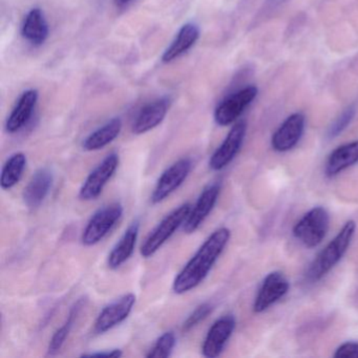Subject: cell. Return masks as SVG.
<instances>
[{
  "label": "cell",
  "mask_w": 358,
  "mask_h": 358,
  "mask_svg": "<svg viewBox=\"0 0 358 358\" xmlns=\"http://www.w3.org/2000/svg\"><path fill=\"white\" fill-rule=\"evenodd\" d=\"M229 238L230 230L228 228L215 230L176 276L173 284L175 293L184 294L198 287L208 275Z\"/></svg>",
  "instance_id": "6da1fadb"
},
{
  "label": "cell",
  "mask_w": 358,
  "mask_h": 358,
  "mask_svg": "<svg viewBox=\"0 0 358 358\" xmlns=\"http://www.w3.org/2000/svg\"><path fill=\"white\" fill-rule=\"evenodd\" d=\"M355 230L356 223L353 220H350L343 225L336 236L324 247V250L320 251V255L312 262L307 274H306L308 280L317 282V280H322L338 264V262L347 252L354 234H355Z\"/></svg>",
  "instance_id": "7a4b0ae2"
},
{
  "label": "cell",
  "mask_w": 358,
  "mask_h": 358,
  "mask_svg": "<svg viewBox=\"0 0 358 358\" xmlns=\"http://www.w3.org/2000/svg\"><path fill=\"white\" fill-rule=\"evenodd\" d=\"M330 217L322 207L308 211L293 227V236L308 248L318 246L328 234Z\"/></svg>",
  "instance_id": "3957f363"
},
{
  "label": "cell",
  "mask_w": 358,
  "mask_h": 358,
  "mask_svg": "<svg viewBox=\"0 0 358 358\" xmlns=\"http://www.w3.org/2000/svg\"><path fill=\"white\" fill-rule=\"evenodd\" d=\"M190 210H192V205L186 203L166 215L142 245V257H150L154 255L179 229V227L184 225Z\"/></svg>",
  "instance_id": "277c9868"
},
{
  "label": "cell",
  "mask_w": 358,
  "mask_h": 358,
  "mask_svg": "<svg viewBox=\"0 0 358 358\" xmlns=\"http://www.w3.org/2000/svg\"><path fill=\"white\" fill-rule=\"evenodd\" d=\"M123 207L119 203L99 209L83 230V241L85 246H93L103 240L122 217Z\"/></svg>",
  "instance_id": "5b68a950"
},
{
  "label": "cell",
  "mask_w": 358,
  "mask_h": 358,
  "mask_svg": "<svg viewBox=\"0 0 358 358\" xmlns=\"http://www.w3.org/2000/svg\"><path fill=\"white\" fill-rule=\"evenodd\" d=\"M259 89L255 85H249L224 99L215 110V121L220 127H227L236 122L241 115L252 103L257 98Z\"/></svg>",
  "instance_id": "8992f818"
},
{
  "label": "cell",
  "mask_w": 358,
  "mask_h": 358,
  "mask_svg": "<svg viewBox=\"0 0 358 358\" xmlns=\"http://www.w3.org/2000/svg\"><path fill=\"white\" fill-rule=\"evenodd\" d=\"M192 161L188 158L181 159L169 167L157 182L156 187L150 196L152 202L154 204H158L166 200L185 182L192 171Z\"/></svg>",
  "instance_id": "52a82bcc"
},
{
  "label": "cell",
  "mask_w": 358,
  "mask_h": 358,
  "mask_svg": "<svg viewBox=\"0 0 358 358\" xmlns=\"http://www.w3.org/2000/svg\"><path fill=\"white\" fill-rule=\"evenodd\" d=\"M119 157L110 154L90 173L79 192V198L83 201L95 200L101 194L108 182L112 179L118 169Z\"/></svg>",
  "instance_id": "ba28073f"
},
{
  "label": "cell",
  "mask_w": 358,
  "mask_h": 358,
  "mask_svg": "<svg viewBox=\"0 0 358 358\" xmlns=\"http://www.w3.org/2000/svg\"><path fill=\"white\" fill-rule=\"evenodd\" d=\"M246 131L247 124L245 121H238L231 127L223 143L213 152L209 160V167L213 171H222L234 161L242 148Z\"/></svg>",
  "instance_id": "9c48e42d"
},
{
  "label": "cell",
  "mask_w": 358,
  "mask_h": 358,
  "mask_svg": "<svg viewBox=\"0 0 358 358\" xmlns=\"http://www.w3.org/2000/svg\"><path fill=\"white\" fill-rule=\"evenodd\" d=\"M289 288L290 284L282 272L274 271L268 274L262 282L261 288L255 297L253 311L255 313L265 311L286 295Z\"/></svg>",
  "instance_id": "30bf717a"
},
{
  "label": "cell",
  "mask_w": 358,
  "mask_h": 358,
  "mask_svg": "<svg viewBox=\"0 0 358 358\" xmlns=\"http://www.w3.org/2000/svg\"><path fill=\"white\" fill-rule=\"evenodd\" d=\"M135 303L136 295L129 293L106 306L96 320L94 327L95 333L103 334L124 322L131 314Z\"/></svg>",
  "instance_id": "8fae6325"
},
{
  "label": "cell",
  "mask_w": 358,
  "mask_h": 358,
  "mask_svg": "<svg viewBox=\"0 0 358 358\" xmlns=\"http://www.w3.org/2000/svg\"><path fill=\"white\" fill-rule=\"evenodd\" d=\"M305 122V116L301 113L289 116L272 136V148L275 152H286L295 148L303 137Z\"/></svg>",
  "instance_id": "7c38bea8"
},
{
  "label": "cell",
  "mask_w": 358,
  "mask_h": 358,
  "mask_svg": "<svg viewBox=\"0 0 358 358\" xmlns=\"http://www.w3.org/2000/svg\"><path fill=\"white\" fill-rule=\"evenodd\" d=\"M236 328V320L232 315L219 318L210 327L202 345V353L205 357L215 358L221 355L226 343Z\"/></svg>",
  "instance_id": "4fadbf2b"
},
{
  "label": "cell",
  "mask_w": 358,
  "mask_h": 358,
  "mask_svg": "<svg viewBox=\"0 0 358 358\" xmlns=\"http://www.w3.org/2000/svg\"><path fill=\"white\" fill-rule=\"evenodd\" d=\"M220 192H221V186L217 183L211 184L203 190L184 223V230L186 234H192L204 223L205 220L217 204Z\"/></svg>",
  "instance_id": "5bb4252c"
},
{
  "label": "cell",
  "mask_w": 358,
  "mask_h": 358,
  "mask_svg": "<svg viewBox=\"0 0 358 358\" xmlns=\"http://www.w3.org/2000/svg\"><path fill=\"white\" fill-rule=\"evenodd\" d=\"M169 100L160 98L150 102L140 110L133 123V133L142 135L156 129L164 120L169 113Z\"/></svg>",
  "instance_id": "9a60e30c"
},
{
  "label": "cell",
  "mask_w": 358,
  "mask_h": 358,
  "mask_svg": "<svg viewBox=\"0 0 358 358\" xmlns=\"http://www.w3.org/2000/svg\"><path fill=\"white\" fill-rule=\"evenodd\" d=\"M39 94L36 90H28L22 93L6 122L8 133H17L28 124L34 114Z\"/></svg>",
  "instance_id": "2e32d148"
},
{
  "label": "cell",
  "mask_w": 358,
  "mask_h": 358,
  "mask_svg": "<svg viewBox=\"0 0 358 358\" xmlns=\"http://www.w3.org/2000/svg\"><path fill=\"white\" fill-rule=\"evenodd\" d=\"M200 28L194 22H188L184 24L177 36L173 39V43L165 50L161 60L163 64H171L178 58L187 53L200 38Z\"/></svg>",
  "instance_id": "e0dca14e"
},
{
  "label": "cell",
  "mask_w": 358,
  "mask_h": 358,
  "mask_svg": "<svg viewBox=\"0 0 358 358\" xmlns=\"http://www.w3.org/2000/svg\"><path fill=\"white\" fill-rule=\"evenodd\" d=\"M53 184V173L49 169H41L31 178L27 187L24 188V204L29 208H37L43 204L51 190Z\"/></svg>",
  "instance_id": "ac0fdd59"
},
{
  "label": "cell",
  "mask_w": 358,
  "mask_h": 358,
  "mask_svg": "<svg viewBox=\"0 0 358 358\" xmlns=\"http://www.w3.org/2000/svg\"><path fill=\"white\" fill-rule=\"evenodd\" d=\"M22 35L35 47H41L49 38L50 28L45 13L41 8L30 10L22 26Z\"/></svg>",
  "instance_id": "d6986e66"
},
{
  "label": "cell",
  "mask_w": 358,
  "mask_h": 358,
  "mask_svg": "<svg viewBox=\"0 0 358 358\" xmlns=\"http://www.w3.org/2000/svg\"><path fill=\"white\" fill-rule=\"evenodd\" d=\"M139 228V222L136 221L125 230L122 238L108 255V265L110 269H118L131 257L137 244Z\"/></svg>",
  "instance_id": "ffe728a7"
},
{
  "label": "cell",
  "mask_w": 358,
  "mask_h": 358,
  "mask_svg": "<svg viewBox=\"0 0 358 358\" xmlns=\"http://www.w3.org/2000/svg\"><path fill=\"white\" fill-rule=\"evenodd\" d=\"M358 162V141L350 142L333 150L326 163V175L334 177Z\"/></svg>",
  "instance_id": "44dd1931"
},
{
  "label": "cell",
  "mask_w": 358,
  "mask_h": 358,
  "mask_svg": "<svg viewBox=\"0 0 358 358\" xmlns=\"http://www.w3.org/2000/svg\"><path fill=\"white\" fill-rule=\"evenodd\" d=\"M121 129H122V121L119 118L112 119L103 127L96 129L85 138L83 143V150L87 152L102 150L120 135Z\"/></svg>",
  "instance_id": "7402d4cb"
},
{
  "label": "cell",
  "mask_w": 358,
  "mask_h": 358,
  "mask_svg": "<svg viewBox=\"0 0 358 358\" xmlns=\"http://www.w3.org/2000/svg\"><path fill=\"white\" fill-rule=\"evenodd\" d=\"M27 165L26 155L16 152L6 162L1 173L0 186L5 190L11 189L22 179Z\"/></svg>",
  "instance_id": "603a6c76"
},
{
  "label": "cell",
  "mask_w": 358,
  "mask_h": 358,
  "mask_svg": "<svg viewBox=\"0 0 358 358\" xmlns=\"http://www.w3.org/2000/svg\"><path fill=\"white\" fill-rule=\"evenodd\" d=\"M81 308H83V301H80L71 309L66 322L54 333L53 337H52L51 341H50L49 349H48L49 355H56L62 350V348L64 347V343H66V338H68L69 334H70L71 330H72L73 326H74L75 320H76Z\"/></svg>",
  "instance_id": "cb8c5ba5"
},
{
  "label": "cell",
  "mask_w": 358,
  "mask_h": 358,
  "mask_svg": "<svg viewBox=\"0 0 358 358\" xmlns=\"http://www.w3.org/2000/svg\"><path fill=\"white\" fill-rule=\"evenodd\" d=\"M176 345V335L175 333L169 332L164 333L159 337L158 341L155 343L154 347L150 349V351L146 354V357L148 358H167L173 353V348Z\"/></svg>",
  "instance_id": "d4e9b609"
},
{
  "label": "cell",
  "mask_w": 358,
  "mask_h": 358,
  "mask_svg": "<svg viewBox=\"0 0 358 358\" xmlns=\"http://www.w3.org/2000/svg\"><path fill=\"white\" fill-rule=\"evenodd\" d=\"M356 114V108L354 104L352 106H348L338 117H337L336 120L331 124V127H329L328 138H335L339 135V134L343 133L345 129H347L348 125H350V123L353 120L354 117H355Z\"/></svg>",
  "instance_id": "484cf974"
},
{
  "label": "cell",
  "mask_w": 358,
  "mask_h": 358,
  "mask_svg": "<svg viewBox=\"0 0 358 358\" xmlns=\"http://www.w3.org/2000/svg\"><path fill=\"white\" fill-rule=\"evenodd\" d=\"M213 306L210 303H205L203 305L199 306L185 320L183 324V330L189 331L194 327L198 326L201 322L205 320L209 314L213 311Z\"/></svg>",
  "instance_id": "4316f807"
},
{
  "label": "cell",
  "mask_w": 358,
  "mask_h": 358,
  "mask_svg": "<svg viewBox=\"0 0 358 358\" xmlns=\"http://www.w3.org/2000/svg\"><path fill=\"white\" fill-rule=\"evenodd\" d=\"M335 358H358V343H345L337 348Z\"/></svg>",
  "instance_id": "83f0119b"
},
{
  "label": "cell",
  "mask_w": 358,
  "mask_h": 358,
  "mask_svg": "<svg viewBox=\"0 0 358 358\" xmlns=\"http://www.w3.org/2000/svg\"><path fill=\"white\" fill-rule=\"evenodd\" d=\"M83 356H90V357H120L122 356L121 350H108V351L96 352V353L85 354Z\"/></svg>",
  "instance_id": "f1b7e54d"
},
{
  "label": "cell",
  "mask_w": 358,
  "mask_h": 358,
  "mask_svg": "<svg viewBox=\"0 0 358 358\" xmlns=\"http://www.w3.org/2000/svg\"><path fill=\"white\" fill-rule=\"evenodd\" d=\"M131 1H133V0H115V3H116V5L119 6V7L127 5V3H131Z\"/></svg>",
  "instance_id": "f546056e"
}]
</instances>
